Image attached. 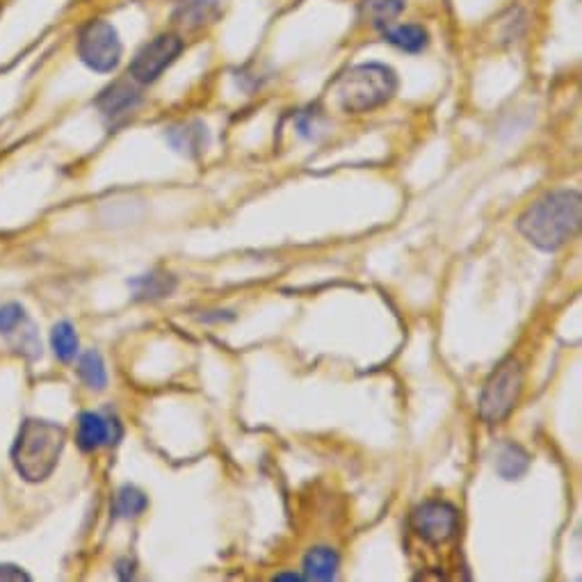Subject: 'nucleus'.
I'll use <instances>...</instances> for the list:
<instances>
[{"label":"nucleus","instance_id":"obj_1","mask_svg":"<svg viewBox=\"0 0 582 582\" xmlns=\"http://www.w3.org/2000/svg\"><path fill=\"white\" fill-rule=\"evenodd\" d=\"M582 199L576 190H557L535 201L519 217L523 238L541 252H557L580 231Z\"/></svg>","mask_w":582,"mask_h":582},{"label":"nucleus","instance_id":"obj_2","mask_svg":"<svg viewBox=\"0 0 582 582\" xmlns=\"http://www.w3.org/2000/svg\"><path fill=\"white\" fill-rule=\"evenodd\" d=\"M67 443V430L51 420L28 418L12 446L16 473L26 482H44L55 471Z\"/></svg>","mask_w":582,"mask_h":582},{"label":"nucleus","instance_id":"obj_3","mask_svg":"<svg viewBox=\"0 0 582 582\" xmlns=\"http://www.w3.org/2000/svg\"><path fill=\"white\" fill-rule=\"evenodd\" d=\"M398 92V76L391 67L366 62L352 67L338 80V101L345 112H370L393 99Z\"/></svg>","mask_w":582,"mask_h":582},{"label":"nucleus","instance_id":"obj_4","mask_svg":"<svg viewBox=\"0 0 582 582\" xmlns=\"http://www.w3.org/2000/svg\"><path fill=\"white\" fill-rule=\"evenodd\" d=\"M523 391V370L516 359H503L493 370L480 395V416L484 423L498 425L512 414Z\"/></svg>","mask_w":582,"mask_h":582},{"label":"nucleus","instance_id":"obj_5","mask_svg":"<svg viewBox=\"0 0 582 582\" xmlns=\"http://www.w3.org/2000/svg\"><path fill=\"white\" fill-rule=\"evenodd\" d=\"M121 53H124V46H121L119 32L108 21H90L78 32V58L96 74L115 71L121 62Z\"/></svg>","mask_w":582,"mask_h":582},{"label":"nucleus","instance_id":"obj_6","mask_svg":"<svg viewBox=\"0 0 582 582\" xmlns=\"http://www.w3.org/2000/svg\"><path fill=\"white\" fill-rule=\"evenodd\" d=\"M183 51V39L172 32L153 37L149 44H144L128 67L131 80L137 85H151L165 74V69L172 67Z\"/></svg>","mask_w":582,"mask_h":582},{"label":"nucleus","instance_id":"obj_7","mask_svg":"<svg viewBox=\"0 0 582 582\" xmlns=\"http://www.w3.org/2000/svg\"><path fill=\"white\" fill-rule=\"evenodd\" d=\"M411 528L416 535L432 546H441L457 535V509L443 500H427L411 512Z\"/></svg>","mask_w":582,"mask_h":582},{"label":"nucleus","instance_id":"obj_8","mask_svg":"<svg viewBox=\"0 0 582 582\" xmlns=\"http://www.w3.org/2000/svg\"><path fill=\"white\" fill-rule=\"evenodd\" d=\"M121 439V425L117 418L99 414V411H85L78 418V448L83 452H94L105 446H115Z\"/></svg>","mask_w":582,"mask_h":582},{"label":"nucleus","instance_id":"obj_9","mask_svg":"<svg viewBox=\"0 0 582 582\" xmlns=\"http://www.w3.org/2000/svg\"><path fill=\"white\" fill-rule=\"evenodd\" d=\"M142 101V94L137 87L131 83V80H117L115 85H110L108 90H103L99 99H96V105H99L101 115L112 121L124 119L135 112L137 105Z\"/></svg>","mask_w":582,"mask_h":582},{"label":"nucleus","instance_id":"obj_10","mask_svg":"<svg viewBox=\"0 0 582 582\" xmlns=\"http://www.w3.org/2000/svg\"><path fill=\"white\" fill-rule=\"evenodd\" d=\"M220 14V0H181L174 10V21L181 28L197 30L213 23Z\"/></svg>","mask_w":582,"mask_h":582},{"label":"nucleus","instance_id":"obj_11","mask_svg":"<svg viewBox=\"0 0 582 582\" xmlns=\"http://www.w3.org/2000/svg\"><path fill=\"white\" fill-rule=\"evenodd\" d=\"M382 37L384 42L400 48L404 53H420L430 44V35L418 23H388L382 28Z\"/></svg>","mask_w":582,"mask_h":582},{"label":"nucleus","instance_id":"obj_12","mask_svg":"<svg viewBox=\"0 0 582 582\" xmlns=\"http://www.w3.org/2000/svg\"><path fill=\"white\" fill-rule=\"evenodd\" d=\"M167 142L172 144L176 151L185 153V156H199L201 151H206L210 135L208 128L201 124V121H192V124H183V126H172L167 131Z\"/></svg>","mask_w":582,"mask_h":582},{"label":"nucleus","instance_id":"obj_13","mask_svg":"<svg viewBox=\"0 0 582 582\" xmlns=\"http://www.w3.org/2000/svg\"><path fill=\"white\" fill-rule=\"evenodd\" d=\"M530 468V455L525 452L519 443L507 441L496 452V471L503 480H519L528 473Z\"/></svg>","mask_w":582,"mask_h":582},{"label":"nucleus","instance_id":"obj_14","mask_svg":"<svg viewBox=\"0 0 582 582\" xmlns=\"http://www.w3.org/2000/svg\"><path fill=\"white\" fill-rule=\"evenodd\" d=\"M338 569V555L331 548H313L306 553L302 564V576L309 580H334Z\"/></svg>","mask_w":582,"mask_h":582},{"label":"nucleus","instance_id":"obj_15","mask_svg":"<svg viewBox=\"0 0 582 582\" xmlns=\"http://www.w3.org/2000/svg\"><path fill=\"white\" fill-rule=\"evenodd\" d=\"M128 286L133 288L135 299H160L174 293L176 281L165 272H151V274H142V277H137V279H131L128 281Z\"/></svg>","mask_w":582,"mask_h":582},{"label":"nucleus","instance_id":"obj_16","mask_svg":"<svg viewBox=\"0 0 582 582\" xmlns=\"http://www.w3.org/2000/svg\"><path fill=\"white\" fill-rule=\"evenodd\" d=\"M149 507V500L144 493L131 487V484H126V487H121L115 496V503H112V512H115L117 519H135V516L144 514V509Z\"/></svg>","mask_w":582,"mask_h":582},{"label":"nucleus","instance_id":"obj_17","mask_svg":"<svg viewBox=\"0 0 582 582\" xmlns=\"http://www.w3.org/2000/svg\"><path fill=\"white\" fill-rule=\"evenodd\" d=\"M78 375L83 379L87 388L92 391H103L108 386V370H105V361L99 352H85L78 361Z\"/></svg>","mask_w":582,"mask_h":582},{"label":"nucleus","instance_id":"obj_18","mask_svg":"<svg viewBox=\"0 0 582 582\" xmlns=\"http://www.w3.org/2000/svg\"><path fill=\"white\" fill-rule=\"evenodd\" d=\"M51 347L55 359H60L62 363H69L76 359L78 354V334L76 329L69 325V322H58L51 329Z\"/></svg>","mask_w":582,"mask_h":582},{"label":"nucleus","instance_id":"obj_19","mask_svg":"<svg viewBox=\"0 0 582 582\" xmlns=\"http://www.w3.org/2000/svg\"><path fill=\"white\" fill-rule=\"evenodd\" d=\"M404 5H407V0H363V14L375 28L382 30L388 23H393L395 16H400Z\"/></svg>","mask_w":582,"mask_h":582},{"label":"nucleus","instance_id":"obj_20","mask_svg":"<svg viewBox=\"0 0 582 582\" xmlns=\"http://www.w3.org/2000/svg\"><path fill=\"white\" fill-rule=\"evenodd\" d=\"M28 322V315L21 304H3L0 306V334L12 336L21 331Z\"/></svg>","mask_w":582,"mask_h":582},{"label":"nucleus","instance_id":"obj_21","mask_svg":"<svg viewBox=\"0 0 582 582\" xmlns=\"http://www.w3.org/2000/svg\"><path fill=\"white\" fill-rule=\"evenodd\" d=\"M21 582V580H30V576L26 571H21L19 567H14V564H0V582Z\"/></svg>","mask_w":582,"mask_h":582},{"label":"nucleus","instance_id":"obj_22","mask_svg":"<svg viewBox=\"0 0 582 582\" xmlns=\"http://www.w3.org/2000/svg\"><path fill=\"white\" fill-rule=\"evenodd\" d=\"M304 576H299V573H279L274 580H302Z\"/></svg>","mask_w":582,"mask_h":582}]
</instances>
